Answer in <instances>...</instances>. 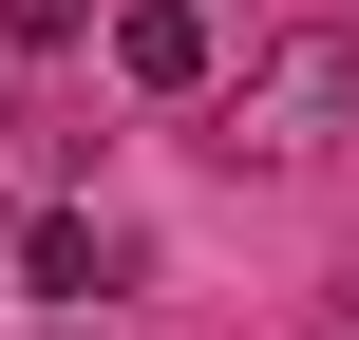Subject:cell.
<instances>
[{
  "mask_svg": "<svg viewBox=\"0 0 359 340\" xmlns=\"http://www.w3.org/2000/svg\"><path fill=\"white\" fill-rule=\"evenodd\" d=\"M341 95H359V38H265V57H246V95H227V151H265V170H284V151H322V132H341Z\"/></svg>",
  "mask_w": 359,
  "mask_h": 340,
  "instance_id": "6da1fadb",
  "label": "cell"
},
{
  "mask_svg": "<svg viewBox=\"0 0 359 340\" xmlns=\"http://www.w3.org/2000/svg\"><path fill=\"white\" fill-rule=\"evenodd\" d=\"M114 76H133V95H208V19H189V0H133V19H114Z\"/></svg>",
  "mask_w": 359,
  "mask_h": 340,
  "instance_id": "7a4b0ae2",
  "label": "cell"
},
{
  "mask_svg": "<svg viewBox=\"0 0 359 340\" xmlns=\"http://www.w3.org/2000/svg\"><path fill=\"white\" fill-rule=\"evenodd\" d=\"M19 284H38V303H95V284H114V227L38 208V227H19Z\"/></svg>",
  "mask_w": 359,
  "mask_h": 340,
  "instance_id": "3957f363",
  "label": "cell"
},
{
  "mask_svg": "<svg viewBox=\"0 0 359 340\" xmlns=\"http://www.w3.org/2000/svg\"><path fill=\"white\" fill-rule=\"evenodd\" d=\"M76 19H95V0H0V38H19V57H57Z\"/></svg>",
  "mask_w": 359,
  "mask_h": 340,
  "instance_id": "277c9868",
  "label": "cell"
},
{
  "mask_svg": "<svg viewBox=\"0 0 359 340\" xmlns=\"http://www.w3.org/2000/svg\"><path fill=\"white\" fill-rule=\"evenodd\" d=\"M0 246H19V208H0Z\"/></svg>",
  "mask_w": 359,
  "mask_h": 340,
  "instance_id": "5b68a950",
  "label": "cell"
}]
</instances>
